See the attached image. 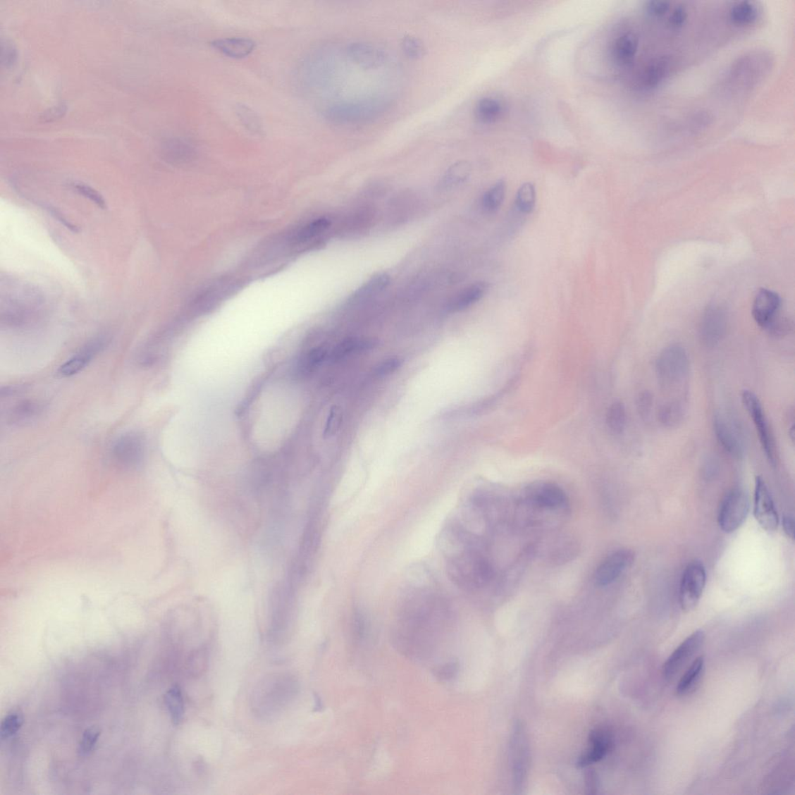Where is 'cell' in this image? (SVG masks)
Returning <instances> with one entry per match:
<instances>
[{
  "label": "cell",
  "instance_id": "6da1fadb",
  "mask_svg": "<svg viewBox=\"0 0 795 795\" xmlns=\"http://www.w3.org/2000/svg\"><path fill=\"white\" fill-rule=\"evenodd\" d=\"M297 691L294 677L275 674L264 679L253 695V708L259 716L269 717L278 715L292 701Z\"/></svg>",
  "mask_w": 795,
  "mask_h": 795
},
{
  "label": "cell",
  "instance_id": "7a4b0ae2",
  "mask_svg": "<svg viewBox=\"0 0 795 795\" xmlns=\"http://www.w3.org/2000/svg\"><path fill=\"white\" fill-rule=\"evenodd\" d=\"M447 569L455 584L469 591L484 586L492 575L491 565L485 557L469 548L448 552Z\"/></svg>",
  "mask_w": 795,
  "mask_h": 795
},
{
  "label": "cell",
  "instance_id": "3957f363",
  "mask_svg": "<svg viewBox=\"0 0 795 795\" xmlns=\"http://www.w3.org/2000/svg\"><path fill=\"white\" fill-rule=\"evenodd\" d=\"M655 372L664 391L674 392L682 388L690 374V362L686 350L679 345L663 349L657 357Z\"/></svg>",
  "mask_w": 795,
  "mask_h": 795
},
{
  "label": "cell",
  "instance_id": "277c9868",
  "mask_svg": "<svg viewBox=\"0 0 795 795\" xmlns=\"http://www.w3.org/2000/svg\"><path fill=\"white\" fill-rule=\"evenodd\" d=\"M741 402L748 414L753 419L763 452L765 453L770 463L775 465L777 462L775 440L758 396L750 390H744L741 393Z\"/></svg>",
  "mask_w": 795,
  "mask_h": 795
},
{
  "label": "cell",
  "instance_id": "5b68a950",
  "mask_svg": "<svg viewBox=\"0 0 795 795\" xmlns=\"http://www.w3.org/2000/svg\"><path fill=\"white\" fill-rule=\"evenodd\" d=\"M706 584V570L700 561L687 565L680 583L679 600L684 611L694 610L700 601Z\"/></svg>",
  "mask_w": 795,
  "mask_h": 795
},
{
  "label": "cell",
  "instance_id": "8992f818",
  "mask_svg": "<svg viewBox=\"0 0 795 795\" xmlns=\"http://www.w3.org/2000/svg\"><path fill=\"white\" fill-rule=\"evenodd\" d=\"M750 510V500L744 491L739 488L732 489L724 499L720 514L718 524L725 533H732L744 524Z\"/></svg>",
  "mask_w": 795,
  "mask_h": 795
},
{
  "label": "cell",
  "instance_id": "52a82bcc",
  "mask_svg": "<svg viewBox=\"0 0 795 795\" xmlns=\"http://www.w3.org/2000/svg\"><path fill=\"white\" fill-rule=\"evenodd\" d=\"M713 427L715 437L726 452L737 458L744 456V434L732 415L725 412H717L713 418Z\"/></svg>",
  "mask_w": 795,
  "mask_h": 795
},
{
  "label": "cell",
  "instance_id": "ba28073f",
  "mask_svg": "<svg viewBox=\"0 0 795 795\" xmlns=\"http://www.w3.org/2000/svg\"><path fill=\"white\" fill-rule=\"evenodd\" d=\"M705 640V634L701 630L694 631L688 636L670 655L664 663L662 672L667 679L674 678L684 665L697 653Z\"/></svg>",
  "mask_w": 795,
  "mask_h": 795
},
{
  "label": "cell",
  "instance_id": "9c48e42d",
  "mask_svg": "<svg viewBox=\"0 0 795 795\" xmlns=\"http://www.w3.org/2000/svg\"><path fill=\"white\" fill-rule=\"evenodd\" d=\"M728 316L725 310L713 305L708 307L703 315L700 326V338L707 347L713 348L717 345L727 331Z\"/></svg>",
  "mask_w": 795,
  "mask_h": 795
},
{
  "label": "cell",
  "instance_id": "30bf717a",
  "mask_svg": "<svg viewBox=\"0 0 795 795\" xmlns=\"http://www.w3.org/2000/svg\"><path fill=\"white\" fill-rule=\"evenodd\" d=\"M754 516L764 530L771 532L777 529V511L765 481L761 476L756 478Z\"/></svg>",
  "mask_w": 795,
  "mask_h": 795
},
{
  "label": "cell",
  "instance_id": "8fae6325",
  "mask_svg": "<svg viewBox=\"0 0 795 795\" xmlns=\"http://www.w3.org/2000/svg\"><path fill=\"white\" fill-rule=\"evenodd\" d=\"M512 764L517 789H521L529 766V745L522 722H517L511 738Z\"/></svg>",
  "mask_w": 795,
  "mask_h": 795
},
{
  "label": "cell",
  "instance_id": "7c38bea8",
  "mask_svg": "<svg viewBox=\"0 0 795 795\" xmlns=\"http://www.w3.org/2000/svg\"><path fill=\"white\" fill-rule=\"evenodd\" d=\"M145 445L141 434L130 432L122 436L112 449V456L116 462L125 468H132L142 461Z\"/></svg>",
  "mask_w": 795,
  "mask_h": 795
},
{
  "label": "cell",
  "instance_id": "4fadbf2b",
  "mask_svg": "<svg viewBox=\"0 0 795 795\" xmlns=\"http://www.w3.org/2000/svg\"><path fill=\"white\" fill-rule=\"evenodd\" d=\"M526 502L531 506L546 510H560L567 505V496L562 489L553 483H538L529 488Z\"/></svg>",
  "mask_w": 795,
  "mask_h": 795
},
{
  "label": "cell",
  "instance_id": "5bb4252c",
  "mask_svg": "<svg viewBox=\"0 0 795 795\" xmlns=\"http://www.w3.org/2000/svg\"><path fill=\"white\" fill-rule=\"evenodd\" d=\"M634 560V553L630 549L617 550L603 561L595 573L596 583L605 586L615 582L622 573L629 569Z\"/></svg>",
  "mask_w": 795,
  "mask_h": 795
},
{
  "label": "cell",
  "instance_id": "9a60e30c",
  "mask_svg": "<svg viewBox=\"0 0 795 795\" xmlns=\"http://www.w3.org/2000/svg\"><path fill=\"white\" fill-rule=\"evenodd\" d=\"M782 307L781 297L773 290L763 288L756 294L752 309L755 322L768 330L779 316Z\"/></svg>",
  "mask_w": 795,
  "mask_h": 795
},
{
  "label": "cell",
  "instance_id": "2e32d148",
  "mask_svg": "<svg viewBox=\"0 0 795 795\" xmlns=\"http://www.w3.org/2000/svg\"><path fill=\"white\" fill-rule=\"evenodd\" d=\"M381 106L373 103H352L336 105L327 112L328 119L336 123H352L372 118L379 112Z\"/></svg>",
  "mask_w": 795,
  "mask_h": 795
},
{
  "label": "cell",
  "instance_id": "e0dca14e",
  "mask_svg": "<svg viewBox=\"0 0 795 795\" xmlns=\"http://www.w3.org/2000/svg\"><path fill=\"white\" fill-rule=\"evenodd\" d=\"M106 343V340L99 338L87 343L70 360L60 366L58 374L62 377H70L85 369L90 362L101 352Z\"/></svg>",
  "mask_w": 795,
  "mask_h": 795
},
{
  "label": "cell",
  "instance_id": "ac0fdd59",
  "mask_svg": "<svg viewBox=\"0 0 795 795\" xmlns=\"http://www.w3.org/2000/svg\"><path fill=\"white\" fill-rule=\"evenodd\" d=\"M591 748L580 756L577 765L586 768L602 760L610 750L611 737L608 730L598 728L592 731L590 736Z\"/></svg>",
  "mask_w": 795,
  "mask_h": 795
},
{
  "label": "cell",
  "instance_id": "d6986e66",
  "mask_svg": "<svg viewBox=\"0 0 795 795\" xmlns=\"http://www.w3.org/2000/svg\"><path fill=\"white\" fill-rule=\"evenodd\" d=\"M347 54L351 60L359 66L364 68H376L385 62L383 51L371 44L355 42L347 49Z\"/></svg>",
  "mask_w": 795,
  "mask_h": 795
},
{
  "label": "cell",
  "instance_id": "ffe728a7",
  "mask_svg": "<svg viewBox=\"0 0 795 795\" xmlns=\"http://www.w3.org/2000/svg\"><path fill=\"white\" fill-rule=\"evenodd\" d=\"M212 47L229 58H246L256 48V42L247 37H228L211 42Z\"/></svg>",
  "mask_w": 795,
  "mask_h": 795
},
{
  "label": "cell",
  "instance_id": "44dd1931",
  "mask_svg": "<svg viewBox=\"0 0 795 795\" xmlns=\"http://www.w3.org/2000/svg\"><path fill=\"white\" fill-rule=\"evenodd\" d=\"M391 278L386 273H378L357 289L349 297L350 304H361L380 295L389 286Z\"/></svg>",
  "mask_w": 795,
  "mask_h": 795
},
{
  "label": "cell",
  "instance_id": "7402d4cb",
  "mask_svg": "<svg viewBox=\"0 0 795 795\" xmlns=\"http://www.w3.org/2000/svg\"><path fill=\"white\" fill-rule=\"evenodd\" d=\"M489 285L486 282H476L465 288L450 301L448 309L452 312L467 309L483 298Z\"/></svg>",
  "mask_w": 795,
  "mask_h": 795
},
{
  "label": "cell",
  "instance_id": "603a6c76",
  "mask_svg": "<svg viewBox=\"0 0 795 795\" xmlns=\"http://www.w3.org/2000/svg\"><path fill=\"white\" fill-rule=\"evenodd\" d=\"M639 37L636 34L626 33L619 37L613 47V56L620 66H629L636 56Z\"/></svg>",
  "mask_w": 795,
  "mask_h": 795
},
{
  "label": "cell",
  "instance_id": "cb8c5ba5",
  "mask_svg": "<svg viewBox=\"0 0 795 795\" xmlns=\"http://www.w3.org/2000/svg\"><path fill=\"white\" fill-rule=\"evenodd\" d=\"M705 670L704 656L695 659L691 666L680 678L677 686V693L680 696L687 695L695 690L701 682Z\"/></svg>",
  "mask_w": 795,
  "mask_h": 795
},
{
  "label": "cell",
  "instance_id": "d4e9b609",
  "mask_svg": "<svg viewBox=\"0 0 795 795\" xmlns=\"http://www.w3.org/2000/svg\"><path fill=\"white\" fill-rule=\"evenodd\" d=\"M667 58H660L653 61L646 68L641 76V84L648 90L654 89L667 78L670 63Z\"/></svg>",
  "mask_w": 795,
  "mask_h": 795
},
{
  "label": "cell",
  "instance_id": "484cf974",
  "mask_svg": "<svg viewBox=\"0 0 795 795\" xmlns=\"http://www.w3.org/2000/svg\"><path fill=\"white\" fill-rule=\"evenodd\" d=\"M686 412L684 401L677 400L667 402L662 405L658 412L659 421L665 427H677L683 422Z\"/></svg>",
  "mask_w": 795,
  "mask_h": 795
},
{
  "label": "cell",
  "instance_id": "4316f807",
  "mask_svg": "<svg viewBox=\"0 0 795 795\" xmlns=\"http://www.w3.org/2000/svg\"><path fill=\"white\" fill-rule=\"evenodd\" d=\"M235 111L237 118H239L242 126L246 128L251 135L257 137L264 136L263 122L253 109H250L247 105L237 104L235 106Z\"/></svg>",
  "mask_w": 795,
  "mask_h": 795
},
{
  "label": "cell",
  "instance_id": "83f0119b",
  "mask_svg": "<svg viewBox=\"0 0 795 795\" xmlns=\"http://www.w3.org/2000/svg\"><path fill=\"white\" fill-rule=\"evenodd\" d=\"M502 104L495 98L486 97L480 99L476 108L478 119L485 124H492L502 116Z\"/></svg>",
  "mask_w": 795,
  "mask_h": 795
},
{
  "label": "cell",
  "instance_id": "f1b7e54d",
  "mask_svg": "<svg viewBox=\"0 0 795 795\" xmlns=\"http://www.w3.org/2000/svg\"><path fill=\"white\" fill-rule=\"evenodd\" d=\"M376 346V342L366 339H348L343 341L333 350L331 358L338 361L351 354L362 352Z\"/></svg>",
  "mask_w": 795,
  "mask_h": 795
},
{
  "label": "cell",
  "instance_id": "f546056e",
  "mask_svg": "<svg viewBox=\"0 0 795 795\" xmlns=\"http://www.w3.org/2000/svg\"><path fill=\"white\" fill-rule=\"evenodd\" d=\"M42 411V407L39 403L33 401L23 402L12 409L11 422L16 424L29 423L39 416Z\"/></svg>",
  "mask_w": 795,
  "mask_h": 795
},
{
  "label": "cell",
  "instance_id": "4dcf8cb0",
  "mask_svg": "<svg viewBox=\"0 0 795 795\" xmlns=\"http://www.w3.org/2000/svg\"><path fill=\"white\" fill-rule=\"evenodd\" d=\"M165 703L168 710H169L172 722L175 725H179L183 715H185V703H183L182 692L178 686H173L166 692Z\"/></svg>",
  "mask_w": 795,
  "mask_h": 795
},
{
  "label": "cell",
  "instance_id": "1f68e13d",
  "mask_svg": "<svg viewBox=\"0 0 795 795\" xmlns=\"http://www.w3.org/2000/svg\"><path fill=\"white\" fill-rule=\"evenodd\" d=\"M758 10L751 3L743 2L732 7L729 18L734 25L746 26L752 24L756 20Z\"/></svg>",
  "mask_w": 795,
  "mask_h": 795
},
{
  "label": "cell",
  "instance_id": "d6a6232c",
  "mask_svg": "<svg viewBox=\"0 0 795 795\" xmlns=\"http://www.w3.org/2000/svg\"><path fill=\"white\" fill-rule=\"evenodd\" d=\"M506 182L500 180L489 188L483 197V209L488 212L498 211L503 203L506 195Z\"/></svg>",
  "mask_w": 795,
  "mask_h": 795
},
{
  "label": "cell",
  "instance_id": "836d02e7",
  "mask_svg": "<svg viewBox=\"0 0 795 795\" xmlns=\"http://www.w3.org/2000/svg\"><path fill=\"white\" fill-rule=\"evenodd\" d=\"M606 421L611 432L621 434L624 431L627 422L626 409L621 402L611 405L607 414Z\"/></svg>",
  "mask_w": 795,
  "mask_h": 795
},
{
  "label": "cell",
  "instance_id": "e575fe53",
  "mask_svg": "<svg viewBox=\"0 0 795 795\" xmlns=\"http://www.w3.org/2000/svg\"><path fill=\"white\" fill-rule=\"evenodd\" d=\"M536 203V190L531 183H524L517 191L516 204L518 210L524 214L533 211Z\"/></svg>",
  "mask_w": 795,
  "mask_h": 795
},
{
  "label": "cell",
  "instance_id": "d590c367",
  "mask_svg": "<svg viewBox=\"0 0 795 795\" xmlns=\"http://www.w3.org/2000/svg\"><path fill=\"white\" fill-rule=\"evenodd\" d=\"M471 166L468 162L460 161L450 166L443 177V185L455 186L465 181L469 177Z\"/></svg>",
  "mask_w": 795,
  "mask_h": 795
},
{
  "label": "cell",
  "instance_id": "8d00e7d4",
  "mask_svg": "<svg viewBox=\"0 0 795 795\" xmlns=\"http://www.w3.org/2000/svg\"><path fill=\"white\" fill-rule=\"evenodd\" d=\"M327 355V350L323 347L312 350L298 363V371L302 374H308L314 371L319 364L326 360Z\"/></svg>",
  "mask_w": 795,
  "mask_h": 795
},
{
  "label": "cell",
  "instance_id": "74e56055",
  "mask_svg": "<svg viewBox=\"0 0 795 795\" xmlns=\"http://www.w3.org/2000/svg\"><path fill=\"white\" fill-rule=\"evenodd\" d=\"M23 724L24 717L19 713L13 712L7 715L2 721L0 736L2 739L10 738L20 729Z\"/></svg>",
  "mask_w": 795,
  "mask_h": 795
},
{
  "label": "cell",
  "instance_id": "f35d334b",
  "mask_svg": "<svg viewBox=\"0 0 795 795\" xmlns=\"http://www.w3.org/2000/svg\"><path fill=\"white\" fill-rule=\"evenodd\" d=\"M402 47L405 54L410 58L418 59L425 54V47L422 41L415 36H405L402 38Z\"/></svg>",
  "mask_w": 795,
  "mask_h": 795
},
{
  "label": "cell",
  "instance_id": "ab89813d",
  "mask_svg": "<svg viewBox=\"0 0 795 795\" xmlns=\"http://www.w3.org/2000/svg\"><path fill=\"white\" fill-rule=\"evenodd\" d=\"M101 731L97 727H90L84 732L79 746L80 755L85 756L93 751Z\"/></svg>",
  "mask_w": 795,
  "mask_h": 795
},
{
  "label": "cell",
  "instance_id": "60d3db41",
  "mask_svg": "<svg viewBox=\"0 0 795 795\" xmlns=\"http://www.w3.org/2000/svg\"><path fill=\"white\" fill-rule=\"evenodd\" d=\"M653 395L651 392L645 391L639 394L637 400V408L639 416L644 421L651 419L653 409Z\"/></svg>",
  "mask_w": 795,
  "mask_h": 795
},
{
  "label": "cell",
  "instance_id": "b9f144b4",
  "mask_svg": "<svg viewBox=\"0 0 795 795\" xmlns=\"http://www.w3.org/2000/svg\"><path fill=\"white\" fill-rule=\"evenodd\" d=\"M330 221L326 218H321L313 221L312 223L305 227L300 235V240H307L315 237L321 233H323L330 226Z\"/></svg>",
  "mask_w": 795,
  "mask_h": 795
},
{
  "label": "cell",
  "instance_id": "7bdbcfd3",
  "mask_svg": "<svg viewBox=\"0 0 795 795\" xmlns=\"http://www.w3.org/2000/svg\"><path fill=\"white\" fill-rule=\"evenodd\" d=\"M342 417L340 410L338 407H333L328 414L327 422L325 427L324 435L326 437H330L333 435L336 430L338 429L341 423Z\"/></svg>",
  "mask_w": 795,
  "mask_h": 795
},
{
  "label": "cell",
  "instance_id": "ee69618b",
  "mask_svg": "<svg viewBox=\"0 0 795 795\" xmlns=\"http://www.w3.org/2000/svg\"><path fill=\"white\" fill-rule=\"evenodd\" d=\"M75 187L80 195L88 197L90 200L97 204L99 208L102 209L106 208V203L104 198L93 188L82 185H75Z\"/></svg>",
  "mask_w": 795,
  "mask_h": 795
},
{
  "label": "cell",
  "instance_id": "f6af8a7d",
  "mask_svg": "<svg viewBox=\"0 0 795 795\" xmlns=\"http://www.w3.org/2000/svg\"><path fill=\"white\" fill-rule=\"evenodd\" d=\"M688 14L684 7L679 6L672 11L669 18V24L672 28L679 29L683 27L687 20Z\"/></svg>",
  "mask_w": 795,
  "mask_h": 795
},
{
  "label": "cell",
  "instance_id": "bcb514c9",
  "mask_svg": "<svg viewBox=\"0 0 795 795\" xmlns=\"http://www.w3.org/2000/svg\"><path fill=\"white\" fill-rule=\"evenodd\" d=\"M401 365L402 362L399 358L388 359L378 366L376 373L379 376H388L399 369Z\"/></svg>",
  "mask_w": 795,
  "mask_h": 795
},
{
  "label": "cell",
  "instance_id": "7dc6e473",
  "mask_svg": "<svg viewBox=\"0 0 795 795\" xmlns=\"http://www.w3.org/2000/svg\"><path fill=\"white\" fill-rule=\"evenodd\" d=\"M646 10L653 17H662L670 10V4L665 2H649Z\"/></svg>",
  "mask_w": 795,
  "mask_h": 795
},
{
  "label": "cell",
  "instance_id": "c3c4849f",
  "mask_svg": "<svg viewBox=\"0 0 795 795\" xmlns=\"http://www.w3.org/2000/svg\"><path fill=\"white\" fill-rule=\"evenodd\" d=\"M585 782L586 792L590 794H594L598 791V777L592 769H588L585 774Z\"/></svg>",
  "mask_w": 795,
  "mask_h": 795
},
{
  "label": "cell",
  "instance_id": "681fc988",
  "mask_svg": "<svg viewBox=\"0 0 795 795\" xmlns=\"http://www.w3.org/2000/svg\"><path fill=\"white\" fill-rule=\"evenodd\" d=\"M455 672H456L455 665L448 664L437 671V676L440 679H448L454 676Z\"/></svg>",
  "mask_w": 795,
  "mask_h": 795
},
{
  "label": "cell",
  "instance_id": "f907efd6",
  "mask_svg": "<svg viewBox=\"0 0 795 795\" xmlns=\"http://www.w3.org/2000/svg\"><path fill=\"white\" fill-rule=\"evenodd\" d=\"M783 527L785 534L791 538H794V522L793 517L791 516H784L783 519Z\"/></svg>",
  "mask_w": 795,
  "mask_h": 795
},
{
  "label": "cell",
  "instance_id": "816d5d0a",
  "mask_svg": "<svg viewBox=\"0 0 795 795\" xmlns=\"http://www.w3.org/2000/svg\"><path fill=\"white\" fill-rule=\"evenodd\" d=\"M4 57L6 58L5 62L6 65H12V63H13L14 62L15 57H16V54H15L14 50L12 47H10V46H6V54L4 55Z\"/></svg>",
  "mask_w": 795,
  "mask_h": 795
}]
</instances>
